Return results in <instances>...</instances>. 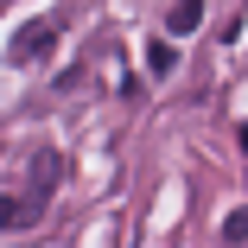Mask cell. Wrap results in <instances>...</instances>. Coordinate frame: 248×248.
Masks as SVG:
<instances>
[{
  "instance_id": "1",
  "label": "cell",
  "mask_w": 248,
  "mask_h": 248,
  "mask_svg": "<svg viewBox=\"0 0 248 248\" xmlns=\"http://www.w3.org/2000/svg\"><path fill=\"white\" fill-rule=\"evenodd\" d=\"M45 51H51V26H45V19H26V26L13 32V45H7L13 64H38Z\"/></svg>"
},
{
  "instance_id": "2",
  "label": "cell",
  "mask_w": 248,
  "mask_h": 248,
  "mask_svg": "<svg viewBox=\"0 0 248 248\" xmlns=\"http://www.w3.org/2000/svg\"><path fill=\"white\" fill-rule=\"evenodd\" d=\"M38 197H0V229H26V223H38Z\"/></svg>"
},
{
  "instance_id": "3",
  "label": "cell",
  "mask_w": 248,
  "mask_h": 248,
  "mask_svg": "<svg viewBox=\"0 0 248 248\" xmlns=\"http://www.w3.org/2000/svg\"><path fill=\"white\" fill-rule=\"evenodd\" d=\"M197 19H204V0H178V7H172V38L197 32Z\"/></svg>"
},
{
  "instance_id": "4",
  "label": "cell",
  "mask_w": 248,
  "mask_h": 248,
  "mask_svg": "<svg viewBox=\"0 0 248 248\" xmlns=\"http://www.w3.org/2000/svg\"><path fill=\"white\" fill-rule=\"evenodd\" d=\"M172 64H178L172 45H146V70H153V77H172Z\"/></svg>"
},
{
  "instance_id": "5",
  "label": "cell",
  "mask_w": 248,
  "mask_h": 248,
  "mask_svg": "<svg viewBox=\"0 0 248 248\" xmlns=\"http://www.w3.org/2000/svg\"><path fill=\"white\" fill-rule=\"evenodd\" d=\"M223 235H229V242H248V210H229V217H223Z\"/></svg>"
},
{
  "instance_id": "6",
  "label": "cell",
  "mask_w": 248,
  "mask_h": 248,
  "mask_svg": "<svg viewBox=\"0 0 248 248\" xmlns=\"http://www.w3.org/2000/svg\"><path fill=\"white\" fill-rule=\"evenodd\" d=\"M235 140H242V153H248V121H242V127H235Z\"/></svg>"
}]
</instances>
